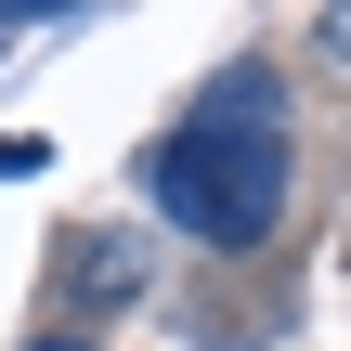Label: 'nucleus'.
Listing matches in <instances>:
<instances>
[{"instance_id": "f257e3e1", "label": "nucleus", "mask_w": 351, "mask_h": 351, "mask_svg": "<svg viewBox=\"0 0 351 351\" xmlns=\"http://www.w3.org/2000/svg\"><path fill=\"white\" fill-rule=\"evenodd\" d=\"M143 195H156L195 247H261V234L287 221V91H274V65L208 78V104L143 156Z\"/></svg>"}, {"instance_id": "7ed1b4c3", "label": "nucleus", "mask_w": 351, "mask_h": 351, "mask_svg": "<svg viewBox=\"0 0 351 351\" xmlns=\"http://www.w3.org/2000/svg\"><path fill=\"white\" fill-rule=\"evenodd\" d=\"M39 169H52V143L39 130H0V182H39Z\"/></svg>"}, {"instance_id": "f03ea898", "label": "nucleus", "mask_w": 351, "mask_h": 351, "mask_svg": "<svg viewBox=\"0 0 351 351\" xmlns=\"http://www.w3.org/2000/svg\"><path fill=\"white\" fill-rule=\"evenodd\" d=\"M65 261H78V274H65L78 300H130V274H117V247H104V234H91V247H65Z\"/></svg>"}]
</instances>
